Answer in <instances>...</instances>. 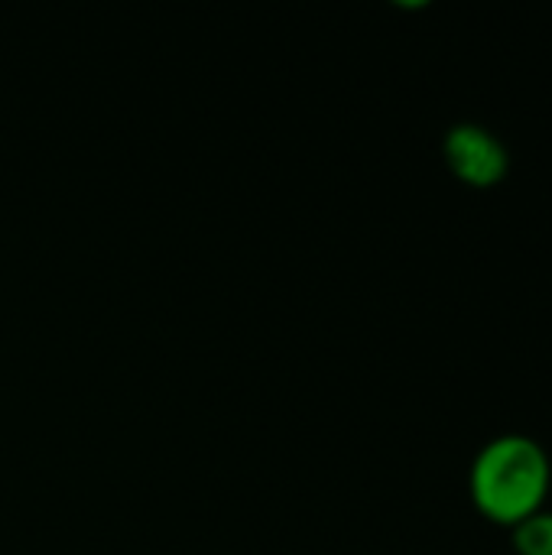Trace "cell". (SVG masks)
<instances>
[{
    "mask_svg": "<svg viewBox=\"0 0 552 555\" xmlns=\"http://www.w3.org/2000/svg\"><path fill=\"white\" fill-rule=\"evenodd\" d=\"M550 488L547 452L524 436L495 439L472 468V498L478 511L504 527H517L540 514Z\"/></svg>",
    "mask_w": 552,
    "mask_h": 555,
    "instance_id": "cell-1",
    "label": "cell"
},
{
    "mask_svg": "<svg viewBox=\"0 0 552 555\" xmlns=\"http://www.w3.org/2000/svg\"><path fill=\"white\" fill-rule=\"evenodd\" d=\"M446 163L462 182L475 189H491L508 172V150L485 127L459 124L446 137Z\"/></svg>",
    "mask_w": 552,
    "mask_h": 555,
    "instance_id": "cell-2",
    "label": "cell"
},
{
    "mask_svg": "<svg viewBox=\"0 0 552 555\" xmlns=\"http://www.w3.org/2000/svg\"><path fill=\"white\" fill-rule=\"evenodd\" d=\"M514 546L521 555H552V514H534L517 524Z\"/></svg>",
    "mask_w": 552,
    "mask_h": 555,
    "instance_id": "cell-3",
    "label": "cell"
}]
</instances>
